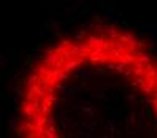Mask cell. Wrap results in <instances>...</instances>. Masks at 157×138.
Listing matches in <instances>:
<instances>
[{"label":"cell","instance_id":"7","mask_svg":"<svg viewBox=\"0 0 157 138\" xmlns=\"http://www.w3.org/2000/svg\"><path fill=\"white\" fill-rule=\"evenodd\" d=\"M98 8H100V10L103 11L105 14H108V16H113V17H114V16H117V14H119V13H117V10H116V8H114L113 5H108V6H98Z\"/></svg>","mask_w":157,"mask_h":138},{"label":"cell","instance_id":"14","mask_svg":"<svg viewBox=\"0 0 157 138\" xmlns=\"http://www.w3.org/2000/svg\"><path fill=\"white\" fill-rule=\"evenodd\" d=\"M76 92H78L76 87H67V89H65V97H67V98H73V97L76 95Z\"/></svg>","mask_w":157,"mask_h":138},{"label":"cell","instance_id":"18","mask_svg":"<svg viewBox=\"0 0 157 138\" xmlns=\"http://www.w3.org/2000/svg\"><path fill=\"white\" fill-rule=\"evenodd\" d=\"M44 125H46V127L56 125V119H54L52 116H48V117H46V121H44Z\"/></svg>","mask_w":157,"mask_h":138},{"label":"cell","instance_id":"4","mask_svg":"<svg viewBox=\"0 0 157 138\" xmlns=\"http://www.w3.org/2000/svg\"><path fill=\"white\" fill-rule=\"evenodd\" d=\"M144 78H146V81H147V79H155V78H157V67L154 65L152 62L146 65V70H144Z\"/></svg>","mask_w":157,"mask_h":138},{"label":"cell","instance_id":"20","mask_svg":"<svg viewBox=\"0 0 157 138\" xmlns=\"http://www.w3.org/2000/svg\"><path fill=\"white\" fill-rule=\"evenodd\" d=\"M86 75V71H84V68H76V76H84Z\"/></svg>","mask_w":157,"mask_h":138},{"label":"cell","instance_id":"13","mask_svg":"<svg viewBox=\"0 0 157 138\" xmlns=\"http://www.w3.org/2000/svg\"><path fill=\"white\" fill-rule=\"evenodd\" d=\"M92 29H94L95 33H100V35L106 33V27H105L103 24H95V25H92Z\"/></svg>","mask_w":157,"mask_h":138},{"label":"cell","instance_id":"22","mask_svg":"<svg viewBox=\"0 0 157 138\" xmlns=\"http://www.w3.org/2000/svg\"><path fill=\"white\" fill-rule=\"evenodd\" d=\"M76 2H78V3H79V5H81V3H82V0H76Z\"/></svg>","mask_w":157,"mask_h":138},{"label":"cell","instance_id":"2","mask_svg":"<svg viewBox=\"0 0 157 138\" xmlns=\"http://www.w3.org/2000/svg\"><path fill=\"white\" fill-rule=\"evenodd\" d=\"M132 75L133 76H140V75H144V70H146V65L141 63L138 59H135V62L132 63Z\"/></svg>","mask_w":157,"mask_h":138},{"label":"cell","instance_id":"1","mask_svg":"<svg viewBox=\"0 0 157 138\" xmlns=\"http://www.w3.org/2000/svg\"><path fill=\"white\" fill-rule=\"evenodd\" d=\"M117 40H119V41H122V43H127V44H136V46H138V40L135 38V35H133L132 32L119 33Z\"/></svg>","mask_w":157,"mask_h":138},{"label":"cell","instance_id":"23","mask_svg":"<svg viewBox=\"0 0 157 138\" xmlns=\"http://www.w3.org/2000/svg\"><path fill=\"white\" fill-rule=\"evenodd\" d=\"M155 84H157V78H155Z\"/></svg>","mask_w":157,"mask_h":138},{"label":"cell","instance_id":"10","mask_svg":"<svg viewBox=\"0 0 157 138\" xmlns=\"http://www.w3.org/2000/svg\"><path fill=\"white\" fill-rule=\"evenodd\" d=\"M136 59L140 60L141 63H144V65H147V63H151V56H149V54H146L144 51H141L140 54H138Z\"/></svg>","mask_w":157,"mask_h":138},{"label":"cell","instance_id":"12","mask_svg":"<svg viewBox=\"0 0 157 138\" xmlns=\"http://www.w3.org/2000/svg\"><path fill=\"white\" fill-rule=\"evenodd\" d=\"M92 97L94 98H105V89H92Z\"/></svg>","mask_w":157,"mask_h":138},{"label":"cell","instance_id":"19","mask_svg":"<svg viewBox=\"0 0 157 138\" xmlns=\"http://www.w3.org/2000/svg\"><path fill=\"white\" fill-rule=\"evenodd\" d=\"M128 122H130V125H133V127L138 125V122H136V113H132L130 116H128Z\"/></svg>","mask_w":157,"mask_h":138},{"label":"cell","instance_id":"16","mask_svg":"<svg viewBox=\"0 0 157 138\" xmlns=\"http://www.w3.org/2000/svg\"><path fill=\"white\" fill-rule=\"evenodd\" d=\"M124 98H125V102H128L130 105H135L136 103V97L133 94H124Z\"/></svg>","mask_w":157,"mask_h":138},{"label":"cell","instance_id":"15","mask_svg":"<svg viewBox=\"0 0 157 138\" xmlns=\"http://www.w3.org/2000/svg\"><path fill=\"white\" fill-rule=\"evenodd\" d=\"M81 111L84 113V114H87L89 117H92V116L95 114V109H92L90 106H86V105H84V106H81Z\"/></svg>","mask_w":157,"mask_h":138},{"label":"cell","instance_id":"21","mask_svg":"<svg viewBox=\"0 0 157 138\" xmlns=\"http://www.w3.org/2000/svg\"><path fill=\"white\" fill-rule=\"evenodd\" d=\"M90 81V76L89 75H84V76H82V82H89Z\"/></svg>","mask_w":157,"mask_h":138},{"label":"cell","instance_id":"11","mask_svg":"<svg viewBox=\"0 0 157 138\" xmlns=\"http://www.w3.org/2000/svg\"><path fill=\"white\" fill-rule=\"evenodd\" d=\"M146 82V78H144V75H140V76H135V79H133V82H132V86L133 87H138V89H141V86Z\"/></svg>","mask_w":157,"mask_h":138},{"label":"cell","instance_id":"8","mask_svg":"<svg viewBox=\"0 0 157 138\" xmlns=\"http://www.w3.org/2000/svg\"><path fill=\"white\" fill-rule=\"evenodd\" d=\"M140 90L143 92V95H146V97H151V95L154 94L155 87H152L151 84H147V82H144V84L141 86V89H140Z\"/></svg>","mask_w":157,"mask_h":138},{"label":"cell","instance_id":"9","mask_svg":"<svg viewBox=\"0 0 157 138\" xmlns=\"http://www.w3.org/2000/svg\"><path fill=\"white\" fill-rule=\"evenodd\" d=\"M44 136H48V138H57V136H59V133H57V128H56V125L46 127V132H44Z\"/></svg>","mask_w":157,"mask_h":138},{"label":"cell","instance_id":"5","mask_svg":"<svg viewBox=\"0 0 157 138\" xmlns=\"http://www.w3.org/2000/svg\"><path fill=\"white\" fill-rule=\"evenodd\" d=\"M135 56H133V54H130V52H124V54H121V56H119L117 57V62H121V63H124V65H128V67H130L132 65V63L135 62Z\"/></svg>","mask_w":157,"mask_h":138},{"label":"cell","instance_id":"3","mask_svg":"<svg viewBox=\"0 0 157 138\" xmlns=\"http://www.w3.org/2000/svg\"><path fill=\"white\" fill-rule=\"evenodd\" d=\"M140 119H138V130H140V135H144L146 133V109H140V113H138Z\"/></svg>","mask_w":157,"mask_h":138},{"label":"cell","instance_id":"6","mask_svg":"<svg viewBox=\"0 0 157 138\" xmlns=\"http://www.w3.org/2000/svg\"><path fill=\"white\" fill-rule=\"evenodd\" d=\"M106 33H108V36L109 38H113V40H117V36H119V29L116 25H109V27H106Z\"/></svg>","mask_w":157,"mask_h":138},{"label":"cell","instance_id":"17","mask_svg":"<svg viewBox=\"0 0 157 138\" xmlns=\"http://www.w3.org/2000/svg\"><path fill=\"white\" fill-rule=\"evenodd\" d=\"M144 29H147L149 32H152L154 35L157 33V24H154V22H147V24H144Z\"/></svg>","mask_w":157,"mask_h":138}]
</instances>
